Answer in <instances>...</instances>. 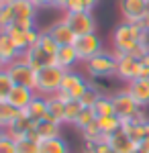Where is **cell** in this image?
I'll return each mask as SVG.
<instances>
[{
  "label": "cell",
  "mask_w": 149,
  "mask_h": 153,
  "mask_svg": "<svg viewBox=\"0 0 149 153\" xmlns=\"http://www.w3.org/2000/svg\"><path fill=\"white\" fill-rule=\"evenodd\" d=\"M143 27L137 23H127L121 21L112 31V51L115 53H129L141 57L145 53V49L141 47V37H143Z\"/></svg>",
  "instance_id": "6da1fadb"
},
{
  "label": "cell",
  "mask_w": 149,
  "mask_h": 153,
  "mask_svg": "<svg viewBox=\"0 0 149 153\" xmlns=\"http://www.w3.org/2000/svg\"><path fill=\"white\" fill-rule=\"evenodd\" d=\"M63 76H66V71L61 70V68H57L55 63L37 70V86H35V92L39 96H45V98L57 94L59 90H61Z\"/></svg>",
  "instance_id": "7a4b0ae2"
},
{
  "label": "cell",
  "mask_w": 149,
  "mask_h": 153,
  "mask_svg": "<svg viewBox=\"0 0 149 153\" xmlns=\"http://www.w3.org/2000/svg\"><path fill=\"white\" fill-rule=\"evenodd\" d=\"M84 71L86 76L94 80V78H115L116 76V55L115 51H106L104 49L102 53L94 55L92 59H88L84 63Z\"/></svg>",
  "instance_id": "3957f363"
},
{
  "label": "cell",
  "mask_w": 149,
  "mask_h": 153,
  "mask_svg": "<svg viewBox=\"0 0 149 153\" xmlns=\"http://www.w3.org/2000/svg\"><path fill=\"white\" fill-rule=\"evenodd\" d=\"M116 55V80H121L123 84H131L141 78L143 65L139 57L129 55V53H115Z\"/></svg>",
  "instance_id": "277c9868"
},
{
  "label": "cell",
  "mask_w": 149,
  "mask_h": 153,
  "mask_svg": "<svg viewBox=\"0 0 149 153\" xmlns=\"http://www.w3.org/2000/svg\"><path fill=\"white\" fill-rule=\"evenodd\" d=\"M6 71H8V76L12 78L14 86H25V88L35 90V86H37V70H33L23 57L8 63L6 65Z\"/></svg>",
  "instance_id": "5b68a950"
},
{
  "label": "cell",
  "mask_w": 149,
  "mask_h": 153,
  "mask_svg": "<svg viewBox=\"0 0 149 153\" xmlns=\"http://www.w3.org/2000/svg\"><path fill=\"white\" fill-rule=\"evenodd\" d=\"M88 90H90V80L88 78H84L80 71L76 70L66 71L63 82H61V92H66L72 100H80Z\"/></svg>",
  "instance_id": "8992f818"
},
{
  "label": "cell",
  "mask_w": 149,
  "mask_h": 153,
  "mask_svg": "<svg viewBox=\"0 0 149 153\" xmlns=\"http://www.w3.org/2000/svg\"><path fill=\"white\" fill-rule=\"evenodd\" d=\"M12 10H14V23L12 27L16 29H33L35 19H37V6L31 0H14L12 2Z\"/></svg>",
  "instance_id": "52a82bcc"
},
{
  "label": "cell",
  "mask_w": 149,
  "mask_h": 153,
  "mask_svg": "<svg viewBox=\"0 0 149 153\" xmlns=\"http://www.w3.org/2000/svg\"><path fill=\"white\" fill-rule=\"evenodd\" d=\"M74 49H76V53H78L80 61H82V63H86V61L92 59L94 55L102 53L104 45H102V39L96 35V33H92V35L76 37V41H74Z\"/></svg>",
  "instance_id": "ba28073f"
},
{
  "label": "cell",
  "mask_w": 149,
  "mask_h": 153,
  "mask_svg": "<svg viewBox=\"0 0 149 153\" xmlns=\"http://www.w3.org/2000/svg\"><path fill=\"white\" fill-rule=\"evenodd\" d=\"M118 12L123 21L141 25L149 12V0H118Z\"/></svg>",
  "instance_id": "9c48e42d"
},
{
  "label": "cell",
  "mask_w": 149,
  "mask_h": 153,
  "mask_svg": "<svg viewBox=\"0 0 149 153\" xmlns=\"http://www.w3.org/2000/svg\"><path fill=\"white\" fill-rule=\"evenodd\" d=\"M63 19L68 21L72 31L78 37L82 35H92L96 33V19L92 12H63Z\"/></svg>",
  "instance_id": "30bf717a"
},
{
  "label": "cell",
  "mask_w": 149,
  "mask_h": 153,
  "mask_svg": "<svg viewBox=\"0 0 149 153\" xmlns=\"http://www.w3.org/2000/svg\"><path fill=\"white\" fill-rule=\"evenodd\" d=\"M112 102H115V110H116V117L118 118H131L139 114L143 108L133 100V96L129 94V90L125 88H118V92L112 96Z\"/></svg>",
  "instance_id": "8fae6325"
},
{
  "label": "cell",
  "mask_w": 149,
  "mask_h": 153,
  "mask_svg": "<svg viewBox=\"0 0 149 153\" xmlns=\"http://www.w3.org/2000/svg\"><path fill=\"white\" fill-rule=\"evenodd\" d=\"M6 33L12 37V41L16 43V47L21 49V51H27V49H31L33 45H37V41H39V35H41V31H37V27L33 29H16V27H8L6 29Z\"/></svg>",
  "instance_id": "7c38bea8"
},
{
  "label": "cell",
  "mask_w": 149,
  "mask_h": 153,
  "mask_svg": "<svg viewBox=\"0 0 149 153\" xmlns=\"http://www.w3.org/2000/svg\"><path fill=\"white\" fill-rule=\"evenodd\" d=\"M47 31H49L51 37L59 43V47H61V45H74L76 37H78L74 31H72V27L68 25V21H66L63 16L57 19L53 25H49V27H47Z\"/></svg>",
  "instance_id": "4fadbf2b"
},
{
  "label": "cell",
  "mask_w": 149,
  "mask_h": 153,
  "mask_svg": "<svg viewBox=\"0 0 149 153\" xmlns=\"http://www.w3.org/2000/svg\"><path fill=\"white\" fill-rule=\"evenodd\" d=\"M23 59L33 68V70H41V68H45V65H53V63H55V57L49 55V53H45L39 45H33L31 49H27L23 53Z\"/></svg>",
  "instance_id": "5bb4252c"
},
{
  "label": "cell",
  "mask_w": 149,
  "mask_h": 153,
  "mask_svg": "<svg viewBox=\"0 0 149 153\" xmlns=\"http://www.w3.org/2000/svg\"><path fill=\"white\" fill-rule=\"evenodd\" d=\"M106 141L110 143V147L115 149V153H133L137 149V143L131 139V135L125 133L123 129L115 131L112 135H108V137H104Z\"/></svg>",
  "instance_id": "9a60e30c"
},
{
  "label": "cell",
  "mask_w": 149,
  "mask_h": 153,
  "mask_svg": "<svg viewBox=\"0 0 149 153\" xmlns=\"http://www.w3.org/2000/svg\"><path fill=\"white\" fill-rule=\"evenodd\" d=\"M35 125H37V123H33L31 118L25 114V110H21V117H19V118H16V120L10 125V127L6 129V135H8V137H12L14 141L27 139V137H29V133L35 129Z\"/></svg>",
  "instance_id": "2e32d148"
},
{
  "label": "cell",
  "mask_w": 149,
  "mask_h": 153,
  "mask_svg": "<svg viewBox=\"0 0 149 153\" xmlns=\"http://www.w3.org/2000/svg\"><path fill=\"white\" fill-rule=\"evenodd\" d=\"M37 96V92L35 90H31V88H25V86H14L12 88V92L8 94V98H6V102L10 106H14L16 110H25L27 106L33 102V98Z\"/></svg>",
  "instance_id": "e0dca14e"
},
{
  "label": "cell",
  "mask_w": 149,
  "mask_h": 153,
  "mask_svg": "<svg viewBox=\"0 0 149 153\" xmlns=\"http://www.w3.org/2000/svg\"><path fill=\"white\" fill-rule=\"evenodd\" d=\"M0 55L6 61V65L23 57V51L16 47V43L12 41V37L6 31H0Z\"/></svg>",
  "instance_id": "ac0fdd59"
},
{
  "label": "cell",
  "mask_w": 149,
  "mask_h": 153,
  "mask_svg": "<svg viewBox=\"0 0 149 153\" xmlns=\"http://www.w3.org/2000/svg\"><path fill=\"white\" fill-rule=\"evenodd\" d=\"M76 63H80V57H78L74 45H61L59 51L55 53V65L61 68L63 71H72L76 68Z\"/></svg>",
  "instance_id": "d6986e66"
},
{
  "label": "cell",
  "mask_w": 149,
  "mask_h": 153,
  "mask_svg": "<svg viewBox=\"0 0 149 153\" xmlns=\"http://www.w3.org/2000/svg\"><path fill=\"white\" fill-rule=\"evenodd\" d=\"M61 127H63L61 123L45 117L43 120H39V123L35 125V131H37L39 141H43V139H55V137H61Z\"/></svg>",
  "instance_id": "ffe728a7"
},
{
  "label": "cell",
  "mask_w": 149,
  "mask_h": 153,
  "mask_svg": "<svg viewBox=\"0 0 149 153\" xmlns=\"http://www.w3.org/2000/svg\"><path fill=\"white\" fill-rule=\"evenodd\" d=\"M127 90H129V94L133 96V100H135L141 108L149 106V82H145V80L139 78L135 82L127 84Z\"/></svg>",
  "instance_id": "44dd1931"
},
{
  "label": "cell",
  "mask_w": 149,
  "mask_h": 153,
  "mask_svg": "<svg viewBox=\"0 0 149 153\" xmlns=\"http://www.w3.org/2000/svg\"><path fill=\"white\" fill-rule=\"evenodd\" d=\"M25 114L31 118L33 123H39V120H43L47 117V98L45 96H35L33 102L25 108Z\"/></svg>",
  "instance_id": "7402d4cb"
},
{
  "label": "cell",
  "mask_w": 149,
  "mask_h": 153,
  "mask_svg": "<svg viewBox=\"0 0 149 153\" xmlns=\"http://www.w3.org/2000/svg\"><path fill=\"white\" fill-rule=\"evenodd\" d=\"M129 135H131L133 141L137 143L139 149L149 153V118L145 123H141V125H135L133 129L129 131Z\"/></svg>",
  "instance_id": "603a6c76"
},
{
  "label": "cell",
  "mask_w": 149,
  "mask_h": 153,
  "mask_svg": "<svg viewBox=\"0 0 149 153\" xmlns=\"http://www.w3.org/2000/svg\"><path fill=\"white\" fill-rule=\"evenodd\" d=\"M63 114H66V102L57 94L47 96V117L63 125Z\"/></svg>",
  "instance_id": "cb8c5ba5"
},
{
  "label": "cell",
  "mask_w": 149,
  "mask_h": 153,
  "mask_svg": "<svg viewBox=\"0 0 149 153\" xmlns=\"http://www.w3.org/2000/svg\"><path fill=\"white\" fill-rule=\"evenodd\" d=\"M39 153H69V147L63 137L43 139V141H39Z\"/></svg>",
  "instance_id": "d4e9b609"
},
{
  "label": "cell",
  "mask_w": 149,
  "mask_h": 153,
  "mask_svg": "<svg viewBox=\"0 0 149 153\" xmlns=\"http://www.w3.org/2000/svg\"><path fill=\"white\" fill-rule=\"evenodd\" d=\"M19 117H21V110H16L8 102H0V129L6 131Z\"/></svg>",
  "instance_id": "484cf974"
},
{
  "label": "cell",
  "mask_w": 149,
  "mask_h": 153,
  "mask_svg": "<svg viewBox=\"0 0 149 153\" xmlns=\"http://www.w3.org/2000/svg\"><path fill=\"white\" fill-rule=\"evenodd\" d=\"M88 80H90V78H88ZM90 86L102 96H115L116 92H118L115 86H112V78H94V80H90Z\"/></svg>",
  "instance_id": "4316f807"
},
{
  "label": "cell",
  "mask_w": 149,
  "mask_h": 153,
  "mask_svg": "<svg viewBox=\"0 0 149 153\" xmlns=\"http://www.w3.org/2000/svg\"><path fill=\"white\" fill-rule=\"evenodd\" d=\"M96 125H98V129L102 131L104 137H108L115 131L121 129V118L116 117V114H112V117H98L96 118Z\"/></svg>",
  "instance_id": "83f0119b"
},
{
  "label": "cell",
  "mask_w": 149,
  "mask_h": 153,
  "mask_svg": "<svg viewBox=\"0 0 149 153\" xmlns=\"http://www.w3.org/2000/svg\"><path fill=\"white\" fill-rule=\"evenodd\" d=\"M37 45L43 49L45 53L53 55V57H55V53L59 51V43L55 41V39H53V37H51V33H49L47 29H45V31H41V35H39V41H37Z\"/></svg>",
  "instance_id": "f1b7e54d"
},
{
  "label": "cell",
  "mask_w": 149,
  "mask_h": 153,
  "mask_svg": "<svg viewBox=\"0 0 149 153\" xmlns=\"http://www.w3.org/2000/svg\"><path fill=\"white\" fill-rule=\"evenodd\" d=\"M84 110L80 100H69L66 102V114H63V125H76V120L80 117V112Z\"/></svg>",
  "instance_id": "f546056e"
},
{
  "label": "cell",
  "mask_w": 149,
  "mask_h": 153,
  "mask_svg": "<svg viewBox=\"0 0 149 153\" xmlns=\"http://www.w3.org/2000/svg\"><path fill=\"white\" fill-rule=\"evenodd\" d=\"M94 110H96V114H98V117H112V114H116L112 96H100V100L96 102Z\"/></svg>",
  "instance_id": "4dcf8cb0"
},
{
  "label": "cell",
  "mask_w": 149,
  "mask_h": 153,
  "mask_svg": "<svg viewBox=\"0 0 149 153\" xmlns=\"http://www.w3.org/2000/svg\"><path fill=\"white\" fill-rule=\"evenodd\" d=\"M12 88H14V82H12V78L8 76L6 68L0 70V102H6V98L12 92Z\"/></svg>",
  "instance_id": "1f68e13d"
},
{
  "label": "cell",
  "mask_w": 149,
  "mask_h": 153,
  "mask_svg": "<svg viewBox=\"0 0 149 153\" xmlns=\"http://www.w3.org/2000/svg\"><path fill=\"white\" fill-rule=\"evenodd\" d=\"M96 118H98V114H96V110L94 108H84L80 112V117H78V120H76V129L82 131V129H86V127H90L92 123H96Z\"/></svg>",
  "instance_id": "d6a6232c"
},
{
  "label": "cell",
  "mask_w": 149,
  "mask_h": 153,
  "mask_svg": "<svg viewBox=\"0 0 149 153\" xmlns=\"http://www.w3.org/2000/svg\"><path fill=\"white\" fill-rule=\"evenodd\" d=\"M80 135H82V139H84V143H96V141H100V139H104L102 131L98 129V125H96V123H92L90 127L82 129Z\"/></svg>",
  "instance_id": "836d02e7"
},
{
  "label": "cell",
  "mask_w": 149,
  "mask_h": 153,
  "mask_svg": "<svg viewBox=\"0 0 149 153\" xmlns=\"http://www.w3.org/2000/svg\"><path fill=\"white\" fill-rule=\"evenodd\" d=\"M84 153H115V149L106 139H100L96 143H84Z\"/></svg>",
  "instance_id": "e575fe53"
},
{
  "label": "cell",
  "mask_w": 149,
  "mask_h": 153,
  "mask_svg": "<svg viewBox=\"0 0 149 153\" xmlns=\"http://www.w3.org/2000/svg\"><path fill=\"white\" fill-rule=\"evenodd\" d=\"M14 23V10H12V4H4L0 8V31H6L8 27H12Z\"/></svg>",
  "instance_id": "d590c367"
},
{
  "label": "cell",
  "mask_w": 149,
  "mask_h": 153,
  "mask_svg": "<svg viewBox=\"0 0 149 153\" xmlns=\"http://www.w3.org/2000/svg\"><path fill=\"white\" fill-rule=\"evenodd\" d=\"M16 153H39V141H33V139L16 141Z\"/></svg>",
  "instance_id": "8d00e7d4"
},
{
  "label": "cell",
  "mask_w": 149,
  "mask_h": 153,
  "mask_svg": "<svg viewBox=\"0 0 149 153\" xmlns=\"http://www.w3.org/2000/svg\"><path fill=\"white\" fill-rule=\"evenodd\" d=\"M100 96H102V94H98V92H96V90L90 86V90H88V92L80 98V102H82V106H84V108H94V106H96V102L100 100Z\"/></svg>",
  "instance_id": "74e56055"
},
{
  "label": "cell",
  "mask_w": 149,
  "mask_h": 153,
  "mask_svg": "<svg viewBox=\"0 0 149 153\" xmlns=\"http://www.w3.org/2000/svg\"><path fill=\"white\" fill-rule=\"evenodd\" d=\"M0 153H16V141L8 135H4L0 139Z\"/></svg>",
  "instance_id": "f35d334b"
},
{
  "label": "cell",
  "mask_w": 149,
  "mask_h": 153,
  "mask_svg": "<svg viewBox=\"0 0 149 153\" xmlns=\"http://www.w3.org/2000/svg\"><path fill=\"white\" fill-rule=\"evenodd\" d=\"M86 10H88V8H86V2H84V0H68L63 12H86Z\"/></svg>",
  "instance_id": "ab89813d"
},
{
  "label": "cell",
  "mask_w": 149,
  "mask_h": 153,
  "mask_svg": "<svg viewBox=\"0 0 149 153\" xmlns=\"http://www.w3.org/2000/svg\"><path fill=\"white\" fill-rule=\"evenodd\" d=\"M35 6H37V10L39 8H55V0H31Z\"/></svg>",
  "instance_id": "60d3db41"
},
{
  "label": "cell",
  "mask_w": 149,
  "mask_h": 153,
  "mask_svg": "<svg viewBox=\"0 0 149 153\" xmlns=\"http://www.w3.org/2000/svg\"><path fill=\"white\" fill-rule=\"evenodd\" d=\"M141 47L145 49V51H149V29L143 31V37H141Z\"/></svg>",
  "instance_id": "b9f144b4"
},
{
  "label": "cell",
  "mask_w": 149,
  "mask_h": 153,
  "mask_svg": "<svg viewBox=\"0 0 149 153\" xmlns=\"http://www.w3.org/2000/svg\"><path fill=\"white\" fill-rule=\"evenodd\" d=\"M139 61H141V65H143V68H149V51H145V53L139 57Z\"/></svg>",
  "instance_id": "7bdbcfd3"
},
{
  "label": "cell",
  "mask_w": 149,
  "mask_h": 153,
  "mask_svg": "<svg viewBox=\"0 0 149 153\" xmlns=\"http://www.w3.org/2000/svg\"><path fill=\"white\" fill-rule=\"evenodd\" d=\"M84 2H86V8L92 12L94 8H96V6H98V2H100V0H84Z\"/></svg>",
  "instance_id": "ee69618b"
},
{
  "label": "cell",
  "mask_w": 149,
  "mask_h": 153,
  "mask_svg": "<svg viewBox=\"0 0 149 153\" xmlns=\"http://www.w3.org/2000/svg\"><path fill=\"white\" fill-rule=\"evenodd\" d=\"M66 4H68V0H55V8L57 10H66Z\"/></svg>",
  "instance_id": "f6af8a7d"
},
{
  "label": "cell",
  "mask_w": 149,
  "mask_h": 153,
  "mask_svg": "<svg viewBox=\"0 0 149 153\" xmlns=\"http://www.w3.org/2000/svg\"><path fill=\"white\" fill-rule=\"evenodd\" d=\"M141 80L149 82V68H143V71H141Z\"/></svg>",
  "instance_id": "bcb514c9"
},
{
  "label": "cell",
  "mask_w": 149,
  "mask_h": 153,
  "mask_svg": "<svg viewBox=\"0 0 149 153\" xmlns=\"http://www.w3.org/2000/svg\"><path fill=\"white\" fill-rule=\"evenodd\" d=\"M141 27H143V29H149V12H147V16L143 19V23H141Z\"/></svg>",
  "instance_id": "7dc6e473"
},
{
  "label": "cell",
  "mask_w": 149,
  "mask_h": 153,
  "mask_svg": "<svg viewBox=\"0 0 149 153\" xmlns=\"http://www.w3.org/2000/svg\"><path fill=\"white\" fill-rule=\"evenodd\" d=\"M4 68H6V61L2 59V55H0V70H4Z\"/></svg>",
  "instance_id": "c3c4849f"
},
{
  "label": "cell",
  "mask_w": 149,
  "mask_h": 153,
  "mask_svg": "<svg viewBox=\"0 0 149 153\" xmlns=\"http://www.w3.org/2000/svg\"><path fill=\"white\" fill-rule=\"evenodd\" d=\"M4 135H6V131H4V129H0V139H2Z\"/></svg>",
  "instance_id": "681fc988"
},
{
  "label": "cell",
  "mask_w": 149,
  "mask_h": 153,
  "mask_svg": "<svg viewBox=\"0 0 149 153\" xmlns=\"http://www.w3.org/2000/svg\"><path fill=\"white\" fill-rule=\"evenodd\" d=\"M133 153H147V151H143V149H139V147H137V149H135Z\"/></svg>",
  "instance_id": "f907efd6"
},
{
  "label": "cell",
  "mask_w": 149,
  "mask_h": 153,
  "mask_svg": "<svg viewBox=\"0 0 149 153\" xmlns=\"http://www.w3.org/2000/svg\"><path fill=\"white\" fill-rule=\"evenodd\" d=\"M12 2H14V0H4V4H12Z\"/></svg>",
  "instance_id": "816d5d0a"
},
{
  "label": "cell",
  "mask_w": 149,
  "mask_h": 153,
  "mask_svg": "<svg viewBox=\"0 0 149 153\" xmlns=\"http://www.w3.org/2000/svg\"><path fill=\"white\" fill-rule=\"evenodd\" d=\"M2 6H4V0H0V8H2Z\"/></svg>",
  "instance_id": "f5cc1de1"
}]
</instances>
